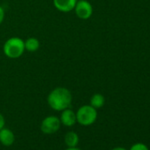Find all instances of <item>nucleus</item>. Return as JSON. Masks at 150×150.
Listing matches in <instances>:
<instances>
[{
	"mask_svg": "<svg viewBox=\"0 0 150 150\" xmlns=\"http://www.w3.org/2000/svg\"><path fill=\"white\" fill-rule=\"evenodd\" d=\"M72 102V96L71 91L64 87H57L54 88L47 97L49 106L57 111H62L70 108Z\"/></svg>",
	"mask_w": 150,
	"mask_h": 150,
	"instance_id": "obj_1",
	"label": "nucleus"
},
{
	"mask_svg": "<svg viewBox=\"0 0 150 150\" xmlns=\"http://www.w3.org/2000/svg\"><path fill=\"white\" fill-rule=\"evenodd\" d=\"M3 51L8 58L17 59L21 57L25 52L24 40L17 36L9 38L4 43Z\"/></svg>",
	"mask_w": 150,
	"mask_h": 150,
	"instance_id": "obj_2",
	"label": "nucleus"
},
{
	"mask_svg": "<svg viewBox=\"0 0 150 150\" xmlns=\"http://www.w3.org/2000/svg\"><path fill=\"white\" fill-rule=\"evenodd\" d=\"M97 110L89 105H83L76 112L77 123L83 126L93 125L97 119Z\"/></svg>",
	"mask_w": 150,
	"mask_h": 150,
	"instance_id": "obj_3",
	"label": "nucleus"
},
{
	"mask_svg": "<svg viewBox=\"0 0 150 150\" xmlns=\"http://www.w3.org/2000/svg\"><path fill=\"white\" fill-rule=\"evenodd\" d=\"M61 126L59 117L57 116H48L41 123V131L45 134L56 133Z\"/></svg>",
	"mask_w": 150,
	"mask_h": 150,
	"instance_id": "obj_4",
	"label": "nucleus"
},
{
	"mask_svg": "<svg viewBox=\"0 0 150 150\" xmlns=\"http://www.w3.org/2000/svg\"><path fill=\"white\" fill-rule=\"evenodd\" d=\"M74 12L81 20H88L93 14V6L87 0H79L74 7Z\"/></svg>",
	"mask_w": 150,
	"mask_h": 150,
	"instance_id": "obj_5",
	"label": "nucleus"
},
{
	"mask_svg": "<svg viewBox=\"0 0 150 150\" xmlns=\"http://www.w3.org/2000/svg\"><path fill=\"white\" fill-rule=\"evenodd\" d=\"M59 119H60L61 125H64V126H67V127H71L77 123L76 112H74L70 108H67L61 111Z\"/></svg>",
	"mask_w": 150,
	"mask_h": 150,
	"instance_id": "obj_6",
	"label": "nucleus"
},
{
	"mask_svg": "<svg viewBox=\"0 0 150 150\" xmlns=\"http://www.w3.org/2000/svg\"><path fill=\"white\" fill-rule=\"evenodd\" d=\"M78 0H53L55 8L62 13H70L74 10Z\"/></svg>",
	"mask_w": 150,
	"mask_h": 150,
	"instance_id": "obj_7",
	"label": "nucleus"
},
{
	"mask_svg": "<svg viewBox=\"0 0 150 150\" xmlns=\"http://www.w3.org/2000/svg\"><path fill=\"white\" fill-rule=\"evenodd\" d=\"M15 141V135L13 132L8 128H2L0 130V142L6 146H12Z\"/></svg>",
	"mask_w": 150,
	"mask_h": 150,
	"instance_id": "obj_8",
	"label": "nucleus"
},
{
	"mask_svg": "<svg viewBox=\"0 0 150 150\" xmlns=\"http://www.w3.org/2000/svg\"><path fill=\"white\" fill-rule=\"evenodd\" d=\"M79 141H80L79 135L75 132H68L64 135V143L68 147L77 146Z\"/></svg>",
	"mask_w": 150,
	"mask_h": 150,
	"instance_id": "obj_9",
	"label": "nucleus"
},
{
	"mask_svg": "<svg viewBox=\"0 0 150 150\" xmlns=\"http://www.w3.org/2000/svg\"><path fill=\"white\" fill-rule=\"evenodd\" d=\"M25 50L29 52H35L40 48V42L35 37H29L26 41H24Z\"/></svg>",
	"mask_w": 150,
	"mask_h": 150,
	"instance_id": "obj_10",
	"label": "nucleus"
},
{
	"mask_svg": "<svg viewBox=\"0 0 150 150\" xmlns=\"http://www.w3.org/2000/svg\"><path fill=\"white\" fill-rule=\"evenodd\" d=\"M105 103V98L102 94L96 93L90 98V105L95 109H101Z\"/></svg>",
	"mask_w": 150,
	"mask_h": 150,
	"instance_id": "obj_11",
	"label": "nucleus"
},
{
	"mask_svg": "<svg viewBox=\"0 0 150 150\" xmlns=\"http://www.w3.org/2000/svg\"><path fill=\"white\" fill-rule=\"evenodd\" d=\"M129 150H149V148L147 147L146 144L141 143V142H137L132 145Z\"/></svg>",
	"mask_w": 150,
	"mask_h": 150,
	"instance_id": "obj_12",
	"label": "nucleus"
},
{
	"mask_svg": "<svg viewBox=\"0 0 150 150\" xmlns=\"http://www.w3.org/2000/svg\"><path fill=\"white\" fill-rule=\"evenodd\" d=\"M5 15H6L5 10H4V8L1 6H0V24H2V22L4 21Z\"/></svg>",
	"mask_w": 150,
	"mask_h": 150,
	"instance_id": "obj_13",
	"label": "nucleus"
},
{
	"mask_svg": "<svg viewBox=\"0 0 150 150\" xmlns=\"http://www.w3.org/2000/svg\"><path fill=\"white\" fill-rule=\"evenodd\" d=\"M5 124H6L5 117H4V116L1 113H0V130L5 127Z\"/></svg>",
	"mask_w": 150,
	"mask_h": 150,
	"instance_id": "obj_14",
	"label": "nucleus"
},
{
	"mask_svg": "<svg viewBox=\"0 0 150 150\" xmlns=\"http://www.w3.org/2000/svg\"><path fill=\"white\" fill-rule=\"evenodd\" d=\"M111 150H127V149H125V147H122V146H117V147L112 148Z\"/></svg>",
	"mask_w": 150,
	"mask_h": 150,
	"instance_id": "obj_15",
	"label": "nucleus"
},
{
	"mask_svg": "<svg viewBox=\"0 0 150 150\" xmlns=\"http://www.w3.org/2000/svg\"><path fill=\"white\" fill-rule=\"evenodd\" d=\"M65 150H81V149L78 148L77 146H74V147H68V148L65 149Z\"/></svg>",
	"mask_w": 150,
	"mask_h": 150,
	"instance_id": "obj_16",
	"label": "nucleus"
}]
</instances>
